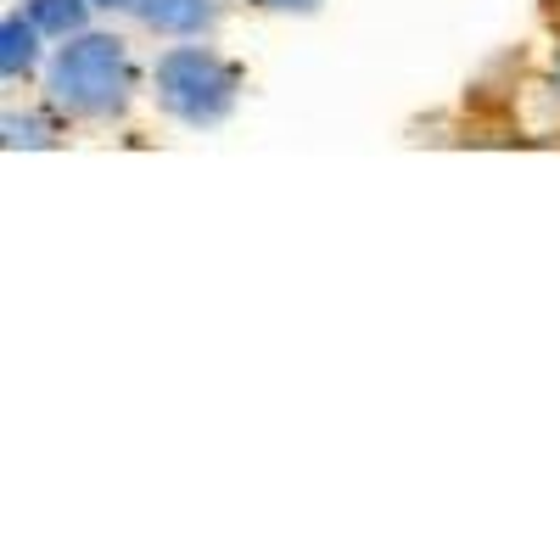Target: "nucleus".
<instances>
[{
	"mask_svg": "<svg viewBox=\"0 0 560 560\" xmlns=\"http://www.w3.org/2000/svg\"><path fill=\"white\" fill-rule=\"evenodd\" d=\"M135 96L129 45L118 34H73L45 62V107L68 124H113Z\"/></svg>",
	"mask_w": 560,
	"mask_h": 560,
	"instance_id": "f257e3e1",
	"label": "nucleus"
},
{
	"mask_svg": "<svg viewBox=\"0 0 560 560\" xmlns=\"http://www.w3.org/2000/svg\"><path fill=\"white\" fill-rule=\"evenodd\" d=\"M158 107L185 129H213L242 102V68L219 57L213 45H168L152 68Z\"/></svg>",
	"mask_w": 560,
	"mask_h": 560,
	"instance_id": "f03ea898",
	"label": "nucleus"
},
{
	"mask_svg": "<svg viewBox=\"0 0 560 560\" xmlns=\"http://www.w3.org/2000/svg\"><path fill=\"white\" fill-rule=\"evenodd\" d=\"M135 23L163 39H202L219 28V0H135Z\"/></svg>",
	"mask_w": 560,
	"mask_h": 560,
	"instance_id": "7ed1b4c3",
	"label": "nucleus"
},
{
	"mask_svg": "<svg viewBox=\"0 0 560 560\" xmlns=\"http://www.w3.org/2000/svg\"><path fill=\"white\" fill-rule=\"evenodd\" d=\"M39 39H45V34L34 28L28 12H12L7 23H0V73H7L12 84L39 68Z\"/></svg>",
	"mask_w": 560,
	"mask_h": 560,
	"instance_id": "20e7f679",
	"label": "nucleus"
},
{
	"mask_svg": "<svg viewBox=\"0 0 560 560\" xmlns=\"http://www.w3.org/2000/svg\"><path fill=\"white\" fill-rule=\"evenodd\" d=\"M28 18L45 39H73L90 28V0H28Z\"/></svg>",
	"mask_w": 560,
	"mask_h": 560,
	"instance_id": "39448f33",
	"label": "nucleus"
},
{
	"mask_svg": "<svg viewBox=\"0 0 560 560\" xmlns=\"http://www.w3.org/2000/svg\"><path fill=\"white\" fill-rule=\"evenodd\" d=\"M57 140V113L39 118V113H18L7 107V118H0V147L7 152H23V147H51Z\"/></svg>",
	"mask_w": 560,
	"mask_h": 560,
	"instance_id": "423d86ee",
	"label": "nucleus"
},
{
	"mask_svg": "<svg viewBox=\"0 0 560 560\" xmlns=\"http://www.w3.org/2000/svg\"><path fill=\"white\" fill-rule=\"evenodd\" d=\"M258 12H298V18H308V12H319V0H253Z\"/></svg>",
	"mask_w": 560,
	"mask_h": 560,
	"instance_id": "0eeeda50",
	"label": "nucleus"
},
{
	"mask_svg": "<svg viewBox=\"0 0 560 560\" xmlns=\"http://www.w3.org/2000/svg\"><path fill=\"white\" fill-rule=\"evenodd\" d=\"M549 84L560 90V39H555V51H549Z\"/></svg>",
	"mask_w": 560,
	"mask_h": 560,
	"instance_id": "6e6552de",
	"label": "nucleus"
},
{
	"mask_svg": "<svg viewBox=\"0 0 560 560\" xmlns=\"http://www.w3.org/2000/svg\"><path fill=\"white\" fill-rule=\"evenodd\" d=\"M90 7H102V12H129L135 0H90Z\"/></svg>",
	"mask_w": 560,
	"mask_h": 560,
	"instance_id": "1a4fd4ad",
	"label": "nucleus"
},
{
	"mask_svg": "<svg viewBox=\"0 0 560 560\" xmlns=\"http://www.w3.org/2000/svg\"><path fill=\"white\" fill-rule=\"evenodd\" d=\"M549 12H560V0H549Z\"/></svg>",
	"mask_w": 560,
	"mask_h": 560,
	"instance_id": "9d476101",
	"label": "nucleus"
}]
</instances>
